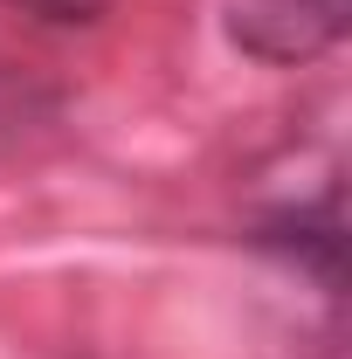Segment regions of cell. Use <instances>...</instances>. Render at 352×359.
<instances>
[{
  "label": "cell",
  "instance_id": "6da1fadb",
  "mask_svg": "<svg viewBox=\"0 0 352 359\" xmlns=\"http://www.w3.org/2000/svg\"><path fill=\"white\" fill-rule=\"evenodd\" d=\"M346 0H228V35L263 62H304L339 42Z\"/></svg>",
  "mask_w": 352,
  "mask_h": 359
},
{
  "label": "cell",
  "instance_id": "7a4b0ae2",
  "mask_svg": "<svg viewBox=\"0 0 352 359\" xmlns=\"http://www.w3.org/2000/svg\"><path fill=\"white\" fill-rule=\"evenodd\" d=\"M7 7H21V14H35L48 28H90L111 0H7Z\"/></svg>",
  "mask_w": 352,
  "mask_h": 359
}]
</instances>
